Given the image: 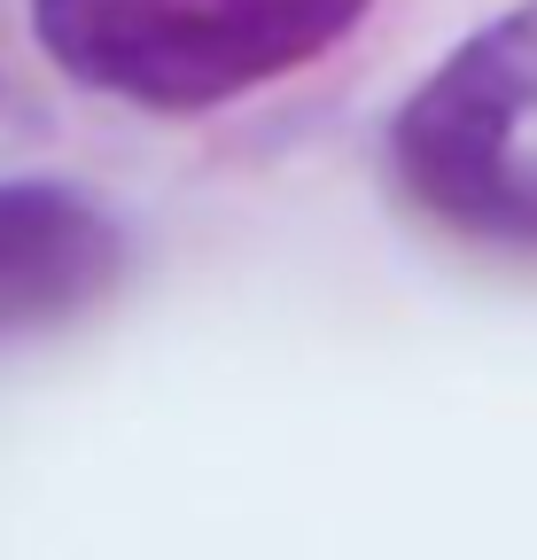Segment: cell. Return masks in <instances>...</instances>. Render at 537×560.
Wrapping results in <instances>:
<instances>
[{"instance_id": "obj_1", "label": "cell", "mask_w": 537, "mask_h": 560, "mask_svg": "<svg viewBox=\"0 0 537 560\" xmlns=\"http://www.w3.org/2000/svg\"><path fill=\"white\" fill-rule=\"evenodd\" d=\"M374 0H32V32L86 94L203 117L343 47Z\"/></svg>"}, {"instance_id": "obj_3", "label": "cell", "mask_w": 537, "mask_h": 560, "mask_svg": "<svg viewBox=\"0 0 537 560\" xmlns=\"http://www.w3.org/2000/svg\"><path fill=\"white\" fill-rule=\"evenodd\" d=\"M125 226L71 179H0V335L55 327L117 289Z\"/></svg>"}, {"instance_id": "obj_2", "label": "cell", "mask_w": 537, "mask_h": 560, "mask_svg": "<svg viewBox=\"0 0 537 560\" xmlns=\"http://www.w3.org/2000/svg\"><path fill=\"white\" fill-rule=\"evenodd\" d=\"M389 172L444 234L537 257V0L467 32L397 102Z\"/></svg>"}]
</instances>
